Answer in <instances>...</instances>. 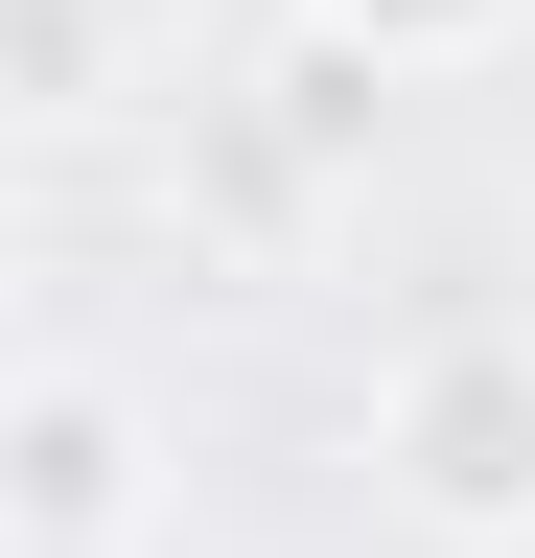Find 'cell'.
Instances as JSON below:
<instances>
[{"mask_svg": "<svg viewBox=\"0 0 535 558\" xmlns=\"http://www.w3.org/2000/svg\"><path fill=\"white\" fill-rule=\"evenodd\" d=\"M373 512L420 558H535V303H442L373 373Z\"/></svg>", "mask_w": 535, "mask_h": 558, "instance_id": "cell-1", "label": "cell"}, {"mask_svg": "<svg viewBox=\"0 0 535 558\" xmlns=\"http://www.w3.org/2000/svg\"><path fill=\"white\" fill-rule=\"evenodd\" d=\"M141 512H163V396L94 373V349H47L0 396V558H117Z\"/></svg>", "mask_w": 535, "mask_h": 558, "instance_id": "cell-2", "label": "cell"}, {"mask_svg": "<svg viewBox=\"0 0 535 558\" xmlns=\"http://www.w3.org/2000/svg\"><path fill=\"white\" fill-rule=\"evenodd\" d=\"M512 24H535V0H303V47H350L373 94H420V70H489Z\"/></svg>", "mask_w": 535, "mask_h": 558, "instance_id": "cell-3", "label": "cell"}, {"mask_svg": "<svg viewBox=\"0 0 535 558\" xmlns=\"http://www.w3.org/2000/svg\"><path fill=\"white\" fill-rule=\"evenodd\" d=\"M117 0H0V70H24V117H117Z\"/></svg>", "mask_w": 535, "mask_h": 558, "instance_id": "cell-4", "label": "cell"}, {"mask_svg": "<svg viewBox=\"0 0 535 558\" xmlns=\"http://www.w3.org/2000/svg\"><path fill=\"white\" fill-rule=\"evenodd\" d=\"M117 24H141V47H186V0H117Z\"/></svg>", "mask_w": 535, "mask_h": 558, "instance_id": "cell-5", "label": "cell"}]
</instances>
